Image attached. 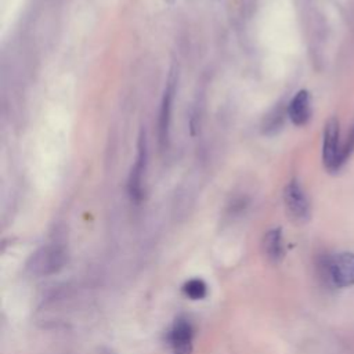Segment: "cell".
Masks as SVG:
<instances>
[{
  "instance_id": "cell-5",
  "label": "cell",
  "mask_w": 354,
  "mask_h": 354,
  "mask_svg": "<svg viewBox=\"0 0 354 354\" xmlns=\"http://www.w3.org/2000/svg\"><path fill=\"white\" fill-rule=\"evenodd\" d=\"M137 158L131 167L130 176H129V194L130 198L136 202L141 201L142 198V176L145 173V165H147V140L145 133L141 131L138 138V148H137Z\"/></svg>"
},
{
  "instance_id": "cell-9",
  "label": "cell",
  "mask_w": 354,
  "mask_h": 354,
  "mask_svg": "<svg viewBox=\"0 0 354 354\" xmlns=\"http://www.w3.org/2000/svg\"><path fill=\"white\" fill-rule=\"evenodd\" d=\"M263 250L271 263H279L285 254L281 228H272L263 238Z\"/></svg>"
},
{
  "instance_id": "cell-1",
  "label": "cell",
  "mask_w": 354,
  "mask_h": 354,
  "mask_svg": "<svg viewBox=\"0 0 354 354\" xmlns=\"http://www.w3.org/2000/svg\"><path fill=\"white\" fill-rule=\"evenodd\" d=\"M324 275L335 288L354 286V253L340 252L322 263Z\"/></svg>"
},
{
  "instance_id": "cell-4",
  "label": "cell",
  "mask_w": 354,
  "mask_h": 354,
  "mask_svg": "<svg viewBox=\"0 0 354 354\" xmlns=\"http://www.w3.org/2000/svg\"><path fill=\"white\" fill-rule=\"evenodd\" d=\"M283 202L288 213L296 221H306L310 217L308 199L297 180H290L283 189Z\"/></svg>"
},
{
  "instance_id": "cell-3",
  "label": "cell",
  "mask_w": 354,
  "mask_h": 354,
  "mask_svg": "<svg viewBox=\"0 0 354 354\" xmlns=\"http://www.w3.org/2000/svg\"><path fill=\"white\" fill-rule=\"evenodd\" d=\"M322 163L329 173H336L343 166L339 120L335 116H332L325 123L322 140Z\"/></svg>"
},
{
  "instance_id": "cell-8",
  "label": "cell",
  "mask_w": 354,
  "mask_h": 354,
  "mask_svg": "<svg viewBox=\"0 0 354 354\" xmlns=\"http://www.w3.org/2000/svg\"><path fill=\"white\" fill-rule=\"evenodd\" d=\"M173 95H174V83L170 80L165 90L163 98H162L160 111H159V122H158V137H159V144L162 148H166L167 141H169V127H170V118H171Z\"/></svg>"
},
{
  "instance_id": "cell-2",
  "label": "cell",
  "mask_w": 354,
  "mask_h": 354,
  "mask_svg": "<svg viewBox=\"0 0 354 354\" xmlns=\"http://www.w3.org/2000/svg\"><path fill=\"white\" fill-rule=\"evenodd\" d=\"M66 261V252L58 243H50L39 249L30 259L29 270L39 277L51 275L59 271Z\"/></svg>"
},
{
  "instance_id": "cell-10",
  "label": "cell",
  "mask_w": 354,
  "mask_h": 354,
  "mask_svg": "<svg viewBox=\"0 0 354 354\" xmlns=\"http://www.w3.org/2000/svg\"><path fill=\"white\" fill-rule=\"evenodd\" d=\"M183 292L191 300H201L207 295V285L201 278H192L184 283Z\"/></svg>"
},
{
  "instance_id": "cell-6",
  "label": "cell",
  "mask_w": 354,
  "mask_h": 354,
  "mask_svg": "<svg viewBox=\"0 0 354 354\" xmlns=\"http://www.w3.org/2000/svg\"><path fill=\"white\" fill-rule=\"evenodd\" d=\"M194 329L191 322L185 318L176 319L167 333V342L173 350V354H189Z\"/></svg>"
},
{
  "instance_id": "cell-12",
  "label": "cell",
  "mask_w": 354,
  "mask_h": 354,
  "mask_svg": "<svg viewBox=\"0 0 354 354\" xmlns=\"http://www.w3.org/2000/svg\"><path fill=\"white\" fill-rule=\"evenodd\" d=\"M166 1H169V3H174L176 0H166Z\"/></svg>"
},
{
  "instance_id": "cell-11",
  "label": "cell",
  "mask_w": 354,
  "mask_h": 354,
  "mask_svg": "<svg viewBox=\"0 0 354 354\" xmlns=\"http://www.w3.org/2000/svg\"><path fill=\"white\" fill-rule=\"evenodd\" d=\"M353 152H354V123L350 130V134L347 136L344 144L342 145V163L343 165L348 160V158L353 155Z\"/></svg>"
},
{
  "instance_id": "cell-7",
  "label": "cell",
  "mask_w": 354,
  "mask_h": 354,
  "mask_svg": "<svg viewBox=\"0 0 354 354\" xmlns=\"http://www.w3.org/2000/svg\"><path fill=\"white\" fill-rule=\"evenodd\" d=\"M288 116L295 126H304L311 118V98L307 90L295 94L288 105Z\"/></svg>"
}]
</instances>
